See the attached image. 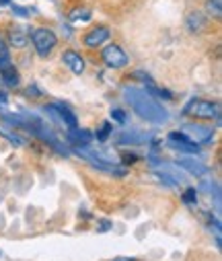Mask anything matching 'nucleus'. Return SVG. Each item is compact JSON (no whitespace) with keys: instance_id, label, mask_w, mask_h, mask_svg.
Listing matches in <instances>:
<instances>
[{"instance_id":"obj_9","label":"nucleus","mask_w":222,"mask_h":261,"mask_svg":"<svg viewBox=\"0 0 222 261\" xmlns=\"http://www.w3.org/2000/svg\"><path fill=\"white\" fill-rule=\"evenodd\" d=\"M47 111L54 113L58 119H62V123H66L68 127H72V129L77 127V117H74V113H72L68 107H64L62 103H54V105H50Z\"/></svg>"},{"instance_id":"obj_15","label":"nucleus","mask_w":222,"mask_h":261,"mask_svg":"<svg viewBox=\"0 0 222 261\" xmlns=\"http://www.w3.org/2000/svg\"><path fill=\"white\" fill-rule=\"evenodd\" d=\"M68 140H72V142H81L83 146L85 144H89L91 142V134L87 132V129H81V132H72V134H68Z\"/></svg>"},{"instance_id":"obj_10","label":"nucleus","mask_w":222,"mask_h":261,"mask_svg":"<svg viewBox=\"0 0 222 261\" xmlns=\"http://www.w3.org/2000/svg\"><path fill=\"white\" fill-rule=\"evenodd\" d=\"M0 76H3L7 87H19L21 79H19V72H17V68L13 66V64H7V66L0 68Z\"/></svg>"},{"instance_id":"obj_24","label":"nucleus","mask_w":222,"mask_h":261,"mask_svg":"<svg viewBox=\"0 0 222 261\" xmlns=\"http://www.w3.org/2000/svg\"><path fill=\"white\" fill-rule=\"evenodd\" d=\"M0 47H5V45H3V39H0Z\"/></svg>"},{"instance_id":"obj_5","label":"nucleus","mask_w":222,"mask_h":261,"mask_svg":"<svg viewBox=\"0 0 222 261\" xmlns=\"http://www.w3.org/2000/svg\"><path fill=\"white\" fill-rule=\"evenodd\" d=\"M62 62L66 64V68H70V72H74V74H83L85 68H87L83 56L77 49H66L62 54Z\"/></svg>"},{"instance_id":"obj_18","label":"nucleus","mask_w":222,"mask_h":261,"mask_svg":"<svg viewBox=\"0 0 222 261\" xmlns=\"http://www.w3.org/2000/svg\"><path fill=\"white\" fill-rule=\"evenodd\" d=\"M195 200H198V193H195L193 187H189V189L183 193V202H185V204H195Z\"/></svg>"},{"instance_id":"obj_19","label":"nucleus","mask_w":222,"mask_h":261,"mask_svg":"<svg viewBox=\"0 0 222 261\" xmlns=\"http://www.w3.org/2000/svg\"><path fill=\"white\" fill-rule=\"evenodd\" d=\"M109 132H111V125H109V123H103L101 129H97V138H99V140H107Z\"/></svg>"},{"instance_id":"obj_21","label":"nucleus","mask_w":222,"mask_h":261,"mask_svg":"<svg viewBox=\"0 0 222 261\" xmlns=\"http://www.w3.org/2000/svg\"><path fill=\"white\" fill-rule=\"evenodd\" d=\"M111 117H113L115 121L124 123V121H126V111H121V109H113V111H111Z\"/></svg>"},{"instance_id":"obj_16","label":"nucleus","mask_w":222,"mask_h":261,"mask_svg":"<svg viewBox=\"0 0 222 261\" xmlns=\"http://www.w3.org/2000/svg\"><path fill=\"white\" fill-rule=\"evenodd\" d=\"M79 17H81L83 21H89V19H91V11H89V9H79V11L70 13V19H72V21H79Z\"/></svg>"},{"instance_id":"obj_17","label":"nucleus","mask_w":222,"mask_h":261,"mask_svg":"<svg viewBox=\"0 0 222 261\" xmlns=\"http://www.w3.org/2000/svg\"><path fill=\"white\" fill-rule=\"evenodd\" d=\"M208 13L210 15L214 13V17L220 19V3H218V0H208Z\"/></svg>"},{"instance_id":"obj_3","label":"nucleus","mask_w":222,"mask_h":261,"mask_svg":"<svg viewBox=\"0 0 222 261\" xmlns=\"http://www.w3.org/2000/svg\"><path fill=\"white\" fill-rule=\"evenodd\" d=\"M31 41H33V47L39 56H50L52 49L58 45V37L52 29L47 27H37L33 33H31Z\"/></svg>"},{"instance_id":"obj_20","label":"nucleus","mask_w":222,"mask_h":261,"mask_svg":"<svg viewBox=\"0 0 222 261\" xmlns=\"http://www.w3.org/2000/svg\"><path fill=\"white\" fill-rule=\"evenodd\" d=\"M11 64V54L7 51V47H0V68Z\"/></svg>"},{"instance_id":"obj_12","label":"nucleus","mask_w":222,"mask_h":261,"mask_svg":"<svg viewBox=\"0 0 222 261\" xmlns=\"http://www.w3.org/2000/svg\"><path fill=\"white\" fill-rule=\"evenodd\" d=\"M187 27H189V31L200 33L206 27V17L202 13H189L187 15Z\"/></svg>"},{"instance_id":"obj_2","label":"nucleus","mask_w":222,"mask_h":261,"mask_svg":"<svg viewBox=\"0 0 222 261\" xmlns=\"http://www.w3.org/2000/svg\"><path fill=\"white\" fill-rule=\"evenodd\" d=\"M183 115L198 117V119H218V117H220V105H218L216 101L191 99V101L185 105Z\"/></svg>"},{"instance_id":"obj_23","label":"nucleus","mask_w":222,"mask_h":261,"mask_svg":"<svg viewBox=\"0 0 222 261\" xmlns=\"http://www.w3.org/2000/svg\"><path fill=\"white\" fill-rule=\"evenodd\" d=\"M0 3H11V0H0Z\"/></svg>"},{"instance_id":"obj_8","label":"nucleus","mask_w":222,"mask_h":261,"mask_svg":"<svg viewBox=\"0 0 222 261\" xmlns=\"http://www.w3.org/2000/svg\"><path fill=\"white\" fill-rule=\"evenodd\" d=\"M109 29L107 27H103V25H99V27H95V29H91L87 35H85V45H89V47H101L107 39H109Z\"/></svg>"},{"instance_id":"obj_22","label":"nucleus","mask_w":222,"mask_h":261,"mask_svg":"<svg viewBox=\"0 0 222 261\" xmlns=\"http://www.w3.org/2000/svg\"><path fill=\"white\" fill-rule=\"evenodd\" d=\"M113 261H134L132 257H119V259H113Z\"/></svg>"},{"instance_id":"obj_1","label":"nucleus","mask_w":222,"mask_h":261,"mask_svg":"<svg viewBox=\"0 0 222 261\" xmlns=\"http://www.w3.org/2000/svg\"><path fill=\"white\" fill-rule=\"evenodd\" d=\"M126 99L130 101V105L134 107V111L153 121V123H165L167 121V111L163 109V105L159 101H155L146 91H140V89H126Z\"/></svg>"},{"instance_id":"obj_6","label":"nucleus","mask_w":222,"mask_h":261,"mask_svg":"<svg viewBox=\"0 0 222 261\" xmlns=\"http://www.w3.org/2000/svg\"><path fill=\"white\" fill-rule=\"evenodd\" d=\"M169 144H171L173 148H179V150L189 152V154L200 152L198 144H195V142H191V140H189L185 134H181V132H171V134H169Z\"/></svg>"},{"instance_id":"obj_11","label":"nucleus","mask_w":222,"mask_h":261,"mask_svg":"<svg viewBox=\"0 0 222 261\" xmlns=\"http://www.w3.org/2000/svg\"><path fill=\"white\" fill-rule=\"evenodd\" d=\"M177 163H179V167L187 169V171L193 173V175H206V173H208V167H204L200 161H193V159H179Z\"/></svg>"},{"instance_id":"obj_7","label":"nucleus","mask_w":222,"mask_h":261,"mask_svg":"<svg viewBox=\"0 0 222 261\" xmlns=\"http://www.w3.org/2000/svg\"><path fill=\"white\" fill-rule=\"evenodd\" d=\"M183 132H187L185 136L191 140V142H210L212 140V129L210 127H204V125H195V123H189L183 127Z\"/></svg>"},{"instance_id":"obj_13","label":"nucleus","mask_w":222,"mask_h":261,"mask_svg":"<svg viewBox=\"0 0 222 261\" xmlns=\"http://www.w3.org/2000/svg\"><path fill=\"white\" fill-rule=\"evenodd\" d=\"M121 144H144L146 140H148V136L146 134H140V132H134V134H130V132H121V136L117 138Z\"/></svg>"},{"instance_id":"obj_14","label":"nucleus","mask_w":222,"mask_h":261,"mask_svg":"<svg viewBox=\"0 0 222 261\" xmlns=\"http://www.w3.org/2000/svg\"><path fill=\"white\" fill-rule=\"evenodd\" d=\"M9 41H11V45H15V47H25L27 41H29V37H27L23 31L13 29V31L9 33Z\"/></svg>"},{"instance_id":"obj_4","label":"nucleus","mask_w":222,"mask_h":261,"mask_svg":"<svg viewBox=\"0 0 222 261\" xmlns=\"http://www.w3.org/2000/svg\"><path fill=\"white\" fill-rule=\"evenodd\" d=\"M101 60L105 62V66H109V68H113V70H119V68H124L126 64H128V54H126L119 45L109 43V45L103 47Z\"/></svg>"}]
</instances>
